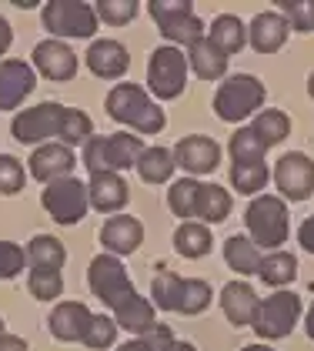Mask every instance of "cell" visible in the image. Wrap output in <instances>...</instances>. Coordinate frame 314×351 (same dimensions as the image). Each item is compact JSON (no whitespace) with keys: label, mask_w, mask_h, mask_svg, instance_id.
I'll return each instance as SVG.
<instances>
[{"label":"cell","mask_w":314,"mask_h":351,"mask_svg":"<svg viewBox=\"0 0 314 351\" xmlns=\"http://www.w3.org/2000/svg\"><path fill=\"white\" fill-rule=\"evenodd\" d=\"M44 27L57 37H94L97 30V10L80 0H53L40 14Z\"/></svg>","instance_id":"cell-8"},{"label":"cell","mask_w":314,"mask_h":351,"mask_svg":"<svg viewBox=\"0 0 314 351\" xmlns=\"http://www.w3.org/2000/svg\"><path fill=\"white\" fill-rule=\"evenodd\" d=\"M27 164H30V174L37 181L51 184V181H60V178H71L77 158H74V151L67 144H40Z\"/></svg>","instance_id":"cell-17"},{"label":"cell","mask_w":314,"mask_h":351,"mask_svg":"<svg viewBox=\"0 0 314 351\" xmlns=\"http://www.w3.org/2000/svg\"><path fill=\"white\" fill-rule=\"evenodd\" d=\"M107 114L114 121H121V124H131L134 131H141V134H160L164 124H167L164 110L144 94L141 84H117V87H110Z\"/></svg>","instance_id":"cell-1"},{"label":"cell","mask_w":314,"mask_h":351,"mask_svg":"<svg viewBox=\"0 0 314 351\" xmlns=\"http://www.w3.org/2000/svg\"><path fill=\"white\" fill-rule=\"evenodd\" d=\"M187 67H191L201 81H217V77H224V71H228V54H224L221 47H214L208 37H201V40H194V44L187 47Z\"/></svg>","instance_id":"cell-24"},{"label":"cell","mask_w":314,"mask_h":351,"mask_svg":"<svg viewBox=\"0 0 314 351\" xmlns=\"http://www.w3.org/2000/svg\"><path fill=\"white\" fill-rule=\"evenodd\" d=\"M264 104V84L254 77V74H234L217 87L214 94V114L228 124H237L244 121L247 114Z\"/></svg>","instance_id":"cell-5"},{"label":"cell","mask_w":314,"mask_h":351,"mask_svg":"<svg viewBox=\"0 0 314 351\" xmlns=\"http://www.w3.org/2000/svg\"><path fill=\"white\" fill-rule=\"evenodd\" d=\"M171 154H174V164L184 167L187 174H210L221 164V147L214 144V137L204 134H191L178 141V147Z\"/></svg>","instance_id":"cell-14"},{"label":"cell","mask_w":314,"mask_h":351,"mask_svg":"<svg viewBox=\"0 0 314 351\" xmlns=\"http://www.w3.org/2000/svg\"><path fill=\"white\" fill-rule=\"evenodd\" d=\"M261 251H258V244L251 241V238H244V234H231L228 241H224V261L237 271V274H258L261 268Z\"/></svg>","instance_id":"cell-27"},{"label":"cell","mask_w":314,"mask_h":351,"mask_svg":"<svg viewBox=\"0 0 314 351\" xmlns=\"http://www.w3.org/2000/svg\"><path fill=\"white\" fill-rule=\"evenodd\" d=\"M288 21H285V14H274V10H264L258 14L254 21H251V27H247V40H251V47L258 51V54H274V51H281L285 47V40H288Z\"/></svg>","instance_id":"cell-19"},{"label":"cell","mask_w":314,"mask_h":351,"mask_svg":"<svg viewBox=\"0 0 314 351\" xmlns=\"http://www.w3.org/2000/svg\"><path fill=\"white\" fill-rule=\"evenodd\" d=\"M114 322H117V328H124V331H131V335L151 331V328L157 324L154 301H147V298H141L137 291H134L131 298H124V301L114 308Z\"/></svg>","instance_id":"cell-25"},{"label":"cell","mask_w":314,"mask_h":351,"mask_svg":"<svg viewBox=\"0 0 314 351\" xmlns=\"http://www.w3.org/2000/svg\"><path fill=\"white\" fill-rule=\"evenodd\" d=\"M274 184L288 201H308L314 191V161L301 151L285 154L274 167Z\"/></svg>","instance_id":"cell-13"},{"label":"cell","mask_w":314,"mask_h":351,"mask_svg":"<svg viewBox=\"0 0 314 351\" xmlns=\"http://www.w3.org/2000/svg\"><path fill=\"white\" fill-rule=\"evenodd\" d=\"M0 335H3V318H0Z\"/></svg>","instance_id":"cell-53"},{"label":"cell","mask_w":314,"mask_h":351,"mask_svg":"<svg viewBox=\"0 0 314 351\" xmlns=\"http://www.w3.org/2000/svg\"><path fill=\"white\" fill-rule=\"evenodd\" d=\"M267 178H271V171H267V164H234L231 167V184L237 188V194H258L264 191L267 184Z\"/></svg>","instance_id":"cell-36"},{"label":"cell","mask_w":314,"mask_h":351,"mask_svg":"<svg viewBox=\"0 0 314 351\" xmlns=\"http://www.w3.org/2000/svg\"><path fill=\"white\" fill-rule=\"evenodd\" d=\"M90 131H94V121L77 108H67L64 110V124H60V141L71 147V144H87L90 141Z\"/></svg>","instance_id":"cell-37"},{"label":"cell","mask_w":314,"mask_h":351,"mask_svg":"<svg viewBox=\"0 0 314 351\" xmlns=\"http://www.w3.org/2000/svg\"><path fill=\"white\" fill-rule=\"evenodd\" d=\"M34 67L51 81H71L77 74V54L64 40H40L34 47Z\"/></svg>","instance_id":"cell-16"},{"label":"cell","mask_w":314,"mask_h":351,"mask_svg":"<svg viewBox=\"0 0 314 351\" xmlns=\"http://www.w3.org/2000/svg\"><path fill=\"white\" fill-rule=\"evenodd\" d=\"M281 10H285V21H288V27L301 30V34L314 30L311 0H281Z\"/></svg>","instance_id":"cell-41"},{"label":"cell","mask_w":314,"mask_h":351,"mask_svg":"<svg viewBox=\"0 0 314 351\" xmlns=\"http://www.w3.org/2000/svg\"><path fill=\"white\" fill-rule=\"evenodd\" d=\"M137 338H144V345L151 351H171V345H174V335H171L167 324H154L151 331H144V335H137Z\"/></svg>","instance_id":"cell-44"},{"label":"cell","mask_w":314,"mask_h":351,"mask_svg":"<svg viewBox=\"0 0 314 351\" xmlns=\"http://www.w3.org/2000/svg\"><path fill=\"white\" fill-rule=\"evenodd\" d=\"M208 40L231 57V54H237V51L247 44V27L237 21L234 14H221V17H214V24H210Z\"/></svg>","instance_id":"cell-26"},{"label":"cell","mask_w":314,"mask_h":351,"mask_svg":"<svg viewBox=\"0 0 314 351\" xmlns=\"http://www.w3.org/2000/svg\"><path fill=\"white\" fill-rule=\"evenodd\" d=\"M117 351H151V348L144 345V338H134V341H128V345H121Z\"/></svg>","instance_id":"cell-48"},{"label":"cell","mask_w":314,"mask_h":351,"mask_svg":"<svg viewBox=\"0 0 314 351\" xmlns=\"http://www.w3.org/2000/svg\"><path fill=\"white\" fill-rule=\"evenodd\" d=\"M27 174H24V164L10 154H0V194H17L24 188Z\"/></svg>","instance_id":"cell-42"},{"label":"cell","mask_w":314,"mask_h":351,"mask_svg":"<svg viewBox=\"0 0 314 351\" xmlns=\"http://www.w3.org/2000/svg\"><path fill=\"white\" fill-rule=\"evenodd\" d=\"M24 247L14 241H0V278H17L24 271Z\"/></svg>","instance_id":"cell-43"},{"label":"cell","mask_w":314,"mask_h":351,"mask_svg":"<svg viewBox=\"0 0 314 351\" xmlns=\"http://www.w3.org/2000/svg\"><path fill=\"white\" fill-rule=\"evenodd\" d=\"M174 247L184 258H204L210 251V231L201 221H184L174 231Z\"/></svg>","instance_id":"cell-32"},{"label":"cell","mask_w":314,"mask_h":351,"mask_svg":"<svg viewBox=\"0 0 314 351\" xmlns=\"http://www.w3.org/2000/svg\"><path fill=\"white\" fill-rule=\"evenodd\" d=\"M251 128H254V134L264 141V147H274V144H281V141L291 134V121L285 110H261Z\"/></svg>","instance_id":"cell-34"},{"label":"cell","mask_w":314,"mask_h":351,"mask_svg":"<svg viewBox=\"0 0 314 351\" xmlns=\"http://www.w3.org/2000/svg\"><path fill=\"white\" fill-rule=\"evenodd\" d=\"M141 241H144V224L131 215L110 217L101 228V244L110 254H131V251L141 247Z\"/></svg>","instance_id":"cell-21"},{"label":"cell","mask_w":314,"mask_h":351,"mask_svg":"<svg viewBox=\"0 0 314 351\" xmlns=\"http://www.w3.org/2000/svg\"><path fill=\"white\" fill-rule=\"evenodd\" d=\"M40 204L47 208V215L57 224H77L84 221L87 208H90V197H87V184L77 178H60L51 181L44 194H40Z\"/></svg>","instance_id":"cell-7"},{"label":"cell","mask_w":314,"mask_h":351,"mask_svg":"<svg viewBox=\"0 0 314 351\" xmlns=\"http://www.w3.org/2000/svg\"><path fill=\"white\" fill-rule=\"evenodd\" d=\"M87 285H90V291L101 298L110 311H114V308H117L124 298L134 295L131 278H128L124 265H121L114 254H97V258L90 261V271H87Z\"/></svg>","instance_id":"cell-11"},{"label":"cell","mask_w":314,"mask_h":351,"mask_svg":"<svg viewBox=\"0 0 314 351\" xmlns=\"http://www.w3.org/2000/svg\"><path fill=\"white\" fill-rule=\"evenodd\" d=\"M221 308H224L228 322L237 324V328H241V324H254L258 308H261V298L254 295L251 285L231 281V285H224V291H221Z\"/></svg>","instance_id":"cell-22"},{"label":"cell","mask_w":314,"mask_h":351,"mask_svg":"<svg viewBox=\"0 0 314 351\" xmlns=\"http://www.w3.org/2000/svg\"><path fill=\"white\" fill-rule=\"evenodd\" d=\"M151 298L164 311L201 315L210 304V285L201 278H178L171 271H157L154 281H151Z\"/></svg>","instance_id":"cell-2"},{"label":"cell","mask_w":314,"mask_h":351,"mask_svg":"<svg viewBox=\"0 0 314 351\" xmlns=\"http://www.w3.org/2000/svg\"><path fill=\"white\" fill-rule=\"evenodd\" d=\"M87 67H90V74H97V77H104V81H117V77H124L128 74V67H131V57H128V47L121 44V40H94L90 47H87Z\"/></svg>","instance_id":"cell-18"},{"label":"cell","mask_w":314,"mask_h":351,"mask_svg":"<svg viewBox=\"0 0 314 351\" xmlns=\"http://www.w3.org/2000/svg\"><path fill=\"white\" fill-rule=\"evenodd\" d=\"M90 308L80 304V301H60L51 311V335L60 341H84V331L90 324Z\"/></svg>","instance_id":"cell-20"},{"label":"cell","mask_w":314,"mask_h":351,"mask_svg":"<svg viewBox=\"0 0 314 351\" xmlns=\"http://www.w3.org/2000/svg\"><path fill=\"white\" fill-rule=\"evenodd\" d=\"M244 224H247V234L254 244L278 247L288 241V204L274 194H261L247 204Z\"/></svg>","instance_id":"cell-4"},{"label":"cell","mask_w":314,"mask_h":351,"mask_svg":"<svg viewBox=\"0 0 314 351\" xmlns=\"http://www.w3.org/2000/svg\"><path fill=\"white\" fill-rule=\"evenodd\" d=\"M64 104H53L44 101L37 108L21 110L14 121H10V134L21 144H40L47 137H60V124H64Z\"/></svg>","instance_id":"cell-12"},{"label":"cell","mask_w":314,"mask_h":351,"mask_svg":"<svg viewBox=\"0 0 314 351\" xmlns=\"http://www.w3.org/2000/svg\"><path fill=\"white\" fill-rule=\"evenodd\" d=\"M144 154V141L131 134H107V137H90L84 144V167L90 174H117V171H128L137 167Z\"/></svg>","instance_id":"cell-3"},{"label":"cell","mask_w":314,"mask_h":351,"mask_svg":"<svg viewBox=\"0 0 314 351\" xmlns=\"http://www.w3.org/2000/svg\"><path fill=\"white\" fill-rule=\"evenodd\" d=\"M228 151H231L234 164H261L264 154H267V147H264L261 137L254 134V128H237L228 141Z\"/></svg>","instance_id":"cell-33"},{"label":"cell","mask_w":314,"mask_h":351,"mask_svg":"<svg viewBox=\"0 0 314 351\" xmlns=\"http://www.w3.org/2000/svg\"><path fill=\"white\" fill-rule=\"evenodd\" d=\"M311 14H314V3H311Z\"/></svg>","instance_id":"cell-54"},{"label":"cell","mask_w":314,"mask_h":351,"mask_svg":"<svg viewBox=\"0 0 314 351\" xmlns=\"http://www.w3.org/2000/svg\"><path fill=\"white\" fill-rule=\"evenodd\" d=\"M27 261H30V268L60 271L64 261H67V251H64V244L57 241V238H51V234H37V238H30V244H27Z\"/></svg>","instance_id":"cell-29"},{"label":"cell","mask_w":314,"mask_h":351,"mask_svg":"<svg viewBox=\"0 0 314 351\" xmlns=\"http://www.w3.org/2000/svg\"><path fill=\"white\" fill-rule=\"evenodd\" d=\"M241 351H274V348H267V345H247V348H241Z\"/></svg>","instance_id":"cell-51"},{"label":"cell","mask_w":314,"mask_h":351,"mask_svg":"<svg viewBox=\"0 0 314 351\" xmlns=\"http://www.w3.org/2000/svg\"><path fill=\"white\" fill-rule=\"evenodd\" d=\"M97 17L104 24H114V27L131 24L134 17H137V3L134 0H101L97 3Z\"/></svg>","instance_id":"cell-40"},{"label":"cell","mask_w":314,"mask_h":351,"mask_svg":"<svg viewBox=\"0 0 314 351\" xmlns=\"http://www.w3.org/2000/svg\"><path fill=\"white\" fill-rule=\"evenodd\" d=\"M10 40H14V30H10V24L0 17V57L7 54V47H10Z\"/></svg>","instance_id":"cell-47"},{"label":"cell","mask_w":314,"mask_h":351,"mask_svg":"<svg viewBox=\"0 0 314 351\" xmlns=\"http://www.w3.org/2000/svg\"><path fill=\"white\" fill-rule=\"evenodd\" d=\"M308 94H311V97H314V74H311V77H308Z\"/></svg>","instance_id":"cell-52"},{"label":"cell","mask_w":314,"mask_h":351,"mask_svg":"<svg viewBox=\"0 0 314 351\" xmlns=\"http://www.w3.org/2000/svg\"><path fill=\"white\" fill-rule=\"evenodd\" d=\"M171 351H197V348H194L191 341H174V345H171Z\"/></svg>","instance_id":"cell-49"},{"label":"cell","mask_w":314,"mask_h":351,"mask_svg":"<svg viewBox=\"0 0 314 351\" xmlns=\"http://www.w3.org/2000/svg\"><path fill=\"white\" fill-rule=\"evenodd\" d=\"M197 191H201V181L194 178H181L174 181L171 191H167V204L178 217H194L197 215Z\"/></svg>","instance_id":"cell-35"},{"label":"cell","mask_w":314,"mask_h":351,"mask_svg":"<svg viewBox=\"0 0 314 351\" xmlns=\"http://www.w3.org/2000/svg\"><path fill=\"white\" fill-rule=\"evenodd\" d=\"M294 274H298V258L288 254V251H271V254H264L261 268H258V278H261L264 285H274V288L291 285Z\"/></svg>","instance_id":"cell-31"},{"label":"cell","mask_w":314,"mask_h":351,"mask_svg":"<svg viewBox=\"0 0 314 351\" xmlns=\"http://www.w3.org/2000/svg\"><path fill=\"white\" fill-rule=\"evenodd\" d=\"M147 84L160 101H174L181 97L184 84H187V57L178 47H157L147 60Z\"/></svg>","instance_id":"cell-9"},{"label":"cell","mask_w":314,"mask_h":351,"mask_svg":"<svg viewBox=\"0 0 314 351\" xmlns=\"http://www.w3.org/2000/svg\"><path fill=\"white\" fill-rule=\"evenodd\" d=\"M298 318H301V298L294 291H274L271 298L261 301L258 318H254V331L267 341H278V338H288Z\"/></svg>","instance_id":"cell-10"},{"label":"cell","mask_w":314,"mask_h":351,"mask_svg":"<svg viewBox=\"0 0 314 351\" xmlns=\"http://www.w3.org/2000/svg\"><path fill=\"white\" fill-rule=\"evenodd\" d=\"M114 338H117V322L107 318V315H94L87 331H84V345L87 348H110Z\"/></svg>","instance_id":"cell-39"},{"label":"cell","mask_w":314,"mask_h":351,"mask_svg":"<svg viewBox=\"0 0 314 351\" xmlns=\"http://www.w3.org/2000/svg\"><path fill=\"white\" fill-rule=\"evenodd\" d=\"M37 87V74L24 60H0V110H14Z\"/></svg>","instance_id":"cell-15"},{"label":"cell","mask_w":314,"mask_h":351,"mask_svg":"<svg viewBox=\"0 0 314 351\" xmlns=\"http://www.w3.org/2000/svg\"><path fill=\"white\" fill-rule=\"evenodd\" d=\"M0 351H27V341L24 338H17V335H0Z\"/></svg>","instance_id":"cell-46"},{"label":"cell","mask_w":314,"mask_h":351,"mask_svg":"<svg viewBox=\"0 0 314 351\" xmlns=\"http://www.w3.org/2000/svg\"><path fill=\"white\" fill-rule=\"evenodd\" d=\"M298 241H301V247H304V251H311V254H314V215L304 217V224L298 228Z\"/></svg>","instance_id":"cell-45"},{"label":"cell","mask_w":314,"mask_h":351,"mask_svg":"<svg viewBox=\"0 0 314 351\" xmlns=\"http://www.w3.org/2000/svg\"><path fill=\"white\" fill-rule=\"evenodd\" d=\"M174 154L167 147H144L141 161H137V174L147 181V184H164L171 174H174Z\"/></svg>","instance_id":"cell-30"},{"label":"cell","mask_w":314,"mask_h":351,"mask_svg":"<svg viewBox=\"0 0 314 351\" xmlns=\"http://www.w3.org/2000/svg\"><path fill=\"white\" fill-rule=\"evenodd\" d=\"M87 197H90V208H97L101 215L110 211H121L128 204V181L121 174H90V184H87Z\"/></svg>","instance_id":"cell-23"},{"label":"cell","mask_w":314,"mask_h":351,"mask_svg":"<svg viewBox=\"0 0 314 351\" xmlns=\"http://www.w3.org/2000/svg\"><path fill=\"white\" fill-rule=\"evenodd\" d=\"M151 17L157 21L160 34L174 44L191 47L194 40L204 37V24L187 0H151Z\"/></svg>","instance_id":"cell-6"},{"label":"cell","mask_w":314,"mask_h":351,"mask_svg":"<svg viewBox=\"0 0 314 351\" xmlns=\"http://www.w3.org/2000/svg\"><path fill=\"white\" fill-rule=\"evenodd\" d=\"M231 215V194L221 184H201L197 191V215L201 224H221L224 217Z\"/></svg>","instance_id":"cell-28"},{"label":"cell","mask_w":314,"mask_h":351,"mask_svg":"<svg viewBox=\"0 0 314 351\" xmlns=\"http://www.w3.org/2000/svg\"><path fill=\"white\" fill-rule=\"evenodd\" d=\"M308 338L314 341V304H311V311H308Z\"/></svg>","instance_id":"cell-50"},{"label":"cell","mask_w":314,"mask_h":351,"mask_svg":"<svg viewBox=\"0 0 314 351\" xmlns=\"http://www.w3.org/2000/svg\"><path fill=\"white\" fill-rule=\"evenodd\" d=\"M27 288H30V295L34 298L51 301V298H60V291H64V278H60V271L34 268L30 274H27Z\"/></svg>","instance_id":"cell-38"}]
</instances>
